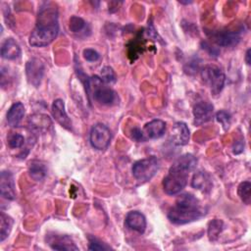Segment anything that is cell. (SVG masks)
I'll return each mask as SVG.
<instances>
[{
    "label": "cell",
    "instance_id": "6da1fadb",
    "mask_svg": "<svg viewBox=\"0 0 251 251\" xmlns=\"http://www.w3.org/2000/svg\"><path fill=\"white\" fill-rule=\"evenodd\" d=\"M58 31V10L54 4L45 3L38 12L36 26L29 36V44L35 47L46 46L56 38Z\"/></svg>",
    "mask_w": 251,
    "mask_h": 251
},
{
    "label": "cell",
    "instance_id": "7a4b0ae2",
    "mask_svg": "<svg viewBox=\"0 0 251 251\" xmlns=\"http://www.w3.org/2000/svg\"><path fill=\"white\" fill-rule=\"evenodd\" d=\"M197 164L196 158L191 154L178 157L170 168L168 175L164 177L163 187L167 194L176 195L187 184L189 173Z\"/></svg>",
    "mask_w": 251,
    "mask_h": 251
},
{
    "label": "cell",
    "instance_id": "3957f363",
    "mask_svg": "<svg viewBox=\"0 0 251 251\" xmlns=\"http://www.w3.org/2000/svg\"><path fill=\"white\" fill-rule=\"evenodd\" d=\"M205 211L199 200L192 194L184 193L177 197L175 205L169 210L168 218L176 225L191 223L203 217Z\"/></svg>",
    "mask_w": 251,
    "mask_h": 251
},
{
    "label": "cell",
    "instance_id": "277c9868",
    "mask_svg": "<svg viewBox=\"0 0 251 251\" xmlns=\"http://www.w3.org/2000/svg\"><path fill=\"white\" fill-rule=\"evenodd\" d=\"M85 89L87 94L92 96L93 100L102 105H111L116 99V92L105 85V82L97 75L86 78Z\"/></svg>",
    "mask_w": 251,
    "mask_h": 251
},
{
    "label": "cell",
    "instance_id": "5b68a950",
    "mask_svg": "<svg viewBox=\"0 0 251 251\" xmlns=\"http://www.w3.org/2000/svg\"><path fill=\"white\" fill-rule=\"evenodd\" d=\"M159 164V160L154 156L139 160L132 166V175L138 181H148L157 173Z\"/></svg>",
    "mask_w": 251,
    "mask_h": 251
},
{
    "label": "cell",
    "instance_id": "8992f818",
    "mask_svg": "<svg viewBox=\"0 0 251 251\" xmlns=\"http://www.w3.org/2000/svg\"><path fill=\"white\" fill-rule=\"evenodd\" d=\"M201 77L213 94H219L225 85V74L216 66H206L201 71Z\"/></svg>",
    "mask_w": 251,
    "mask_h": 251
},
{
    "label": "cell",
    "instance_id": "52a82bcc",
    "mask_svg": "<svg viewBox=\"0 0 251 251\" xmlns=\"http://www.w3.org/2000/svg\"><path fill=\"white\" fill-rule=\"evenodd\" d=\"M111 131L103 124L95 125L90 131L89 139L92 147L98 150H103L108 147L111 141Z\"/></svg>",
    "mask_w": 251,
    "mask_h": 251
},
{
    "label": "cell",
    "instance_id": "ba28073f",
    "mask_svg": "<svg viewBox=\"0 0 251 251\" xmlns=\"http://www.w3.org/2000/svg\"><path fill=\"white\" fill-rule=\"evenodd\" d=\"M25 74L27 81L31 85L37 87L40 84L44 74L43 63L36 58L29 60L25 66Z\"/></svg>",
    "mask_w": 251,
    "mask_h": 251
},
{
    "label": "cell",
    "instance_id": "9c48e42d",
    "mask_svg": "<svg viewBox=\"0 0 251 251\" xmlns=\"http://www.w3.org/2000/svg\"><path fill=\"white\" fill-rule=\"evenodd\" d=\"M214 113V106L206 101H201L197 103L193 108L194 122L196 125H202L209 122Z\"/></svg>",
    "mask_w": 251,
    "mask_h": 251
},
{
    "label": "cell",
    "instance_id": "30bf717a",
    "mask_svg": "<svg viewBox=\"0 0 251 251\" xmlns=\"http://www.w3.org/2000/svg\"><path fill=\"white\" fill-rule=\"evenodd\" d=\"M1 196L8 200H14L16 197L15 182L13 175L10 172L3 171L0 176Z\"/></svg>",
    "mask_w": 251,
    "mask_h": 251
},
{
    "label": "cell",
    "instance_id": "8fae6325",
    "mask_svg": "<svg viewBox=\"0 0 251 251\" xmlns=\"http://www.w3.org/2000/svg\"><path fill=\"white\" fill-rule=\"evenodd\" d=\"M171 138L176 145H186L190 138V133L187 126L181 122L176 123L171 130Z\"/></svg>",
    "mask_w": 251,
    "mask_h": 251
},
{
    "label": "cell",
    "instance_id": "7c38bea8",
    "mask_svg": "<svg viewBox=\"0 0 251 251\" xmlns=\"http://www.w3.org/2000/svg\"><path fill=\"white\" fill-rule=\"evenodd\" d=\"M52 115L54 119L62 126L67 129H72V122L69 119L67 112L65 110V103L62 99H56L52 104Z\"/></svg>",
    "mask_w": 251,
    "mask_h": 251
},
{
    "label": "cell",
    "instance_id": "4fadbf2b",
    "mask_svg": "<svg viewBox=\"0 0 251 251\" xmlns=\"http://www.w3.org/2000/svg\"><path fill=\"white\" fill-rule=\"evenodd\" d=\"M166 130V124L162 120H153L149 123H147L143 129L142 132L144 136L149 139H157L163 136Z\"/></svg>",
    "mask_w": 251,
    "mask_h": 251
},
{
    "label": "cell",
    "instance_id": "5bb4252c",
    "mask_svg": "<svg viewBox=\"0 0 251 251\" xmlns=\"http://www.w3.org/2000/svg\"><path fill=\"white\" fill-rule=\"evenodd\" d=\"M28 125L33 132H44L52 126L51 120L47 115L34 114L28 118Z\"/></svg>",
    "mask_w": 251,
    "mask_h": 251
},
{
    "label": "cell",
    "instance_id": "9a60e30c",
    "mask_svg": "<svg viewBox=\"0 0 251 251\" xmlns=\"http://www.w3.org/2000/svg\"><path fill=\"white\" fill-rule=\"evenodd\" d=\"M126 223L127 226L138 233H143L146 227L145 217L137 211H131L126 215Z\"/></svg>",
    "mask_w": 251,
    "mask_h": 251
},
{
    "label": "cell",
    "instance_id": "2e32d148",
    "mask_svg": "<svg viewBox=\"0 0 251 251\" xmlns=\"http://www.w3.org/2000/svg\"><path fill=\"white\" fill-rule=\"evenodd\" d=\"M49 245L54 250H77L73 240L67 235H55L48 239Z\"/></svg>",
    "mask_w": 251,
    "mask_h": 251
},
{
    "label": "cell",
    "instance_id": "e0dca14e",
    "mask_svg": "<svg viewBox=\"0 0 251 251\" xmlns=\"http://www.w3.org/2000/svg\"><path fill=\"white\" fill-rule=\"evenodd\" d=\"M24 115H25L24 104H22L21 102L14 103L10 107V109L7 113V122L9 124V126H11L13 127L18 126L20 125V123L22 122Z\"/></svg>",
    "mask_w": 251,
    "mask_h": 251
},
{
    "label": "cell",
    "instance_id": "ac0fdd59",
    "mask_svg": "<svg viewBox=\"0 0 251 251\" xmlns=\"http://www.w3.org/2000/svg\"><path fill=\"white\" fill-rule=\"evenodd\" d=\"M1 55L4 59L14 60L21 55V48L13 38H7L2 44Z\"/></svg>",
    "mask_w": 251,
    "mask_h": 251
},
{
    "label": "cell",
    "instance_id": "d6986e66",
    "mask_svg": "<svg viewBox=\"0 0 251 251\" xmlns=\"http://www.w3.org/2000/svg\"><path fill=\"white\" fill-rule=\"evenodd\" d=\"M240 40V35L233 31H225L216 34L215 41L218 45L223 47H231L236 45Z\"/></svg>",
    "mask_w": 251,
    "mask_h": 251
},
{
    "label": "cell",
    "instance_id": "ffe728a7",
    "mask_svg": "<svg viewBox=\"0 0 251 251\" xmlns=\"http://www.w3.org/2000/svg\"><path fill=\"white\" fill-rule=\"evenodd\" d=\"M191 185L198 190L208 191L211 189L212 179L207 173L198 172L193 176V178L191 180Z\"/></svg>",
    "mask_w": 251,
    "mask_h": 251
},
{
    "label": "cell",
    "instance_id": "44dd1931",
    "mask_svg": "<svg viewBox=\"0 0 251 251\" xmlns=\"http://www.w3.org/2000/svg\"><path fill=\"white\" fill-rule=\"evenodd\" d=\"M14 221L4 212L0 214V241H4L10 234Z\"/></svg>",
    "mask_w": 251,
    "mask_h": 251
},
{
    "label": "cell",
    "instance_id": "7402d4cb",
    "mask_svg": "<svg viewBox=\"0 0 251 251\" xmlns=\"http://www.w3.org/2000/svg\"><path fill=\"white\" fill-rule=\"evenodd\" d=\"M28 174L32 179H34L35 181H40L45 177V167L39 162H31L28 167Z\"/></svg>",
    "mask_w": 251,
    "mask_h": 251
},
{
    "label": "cell",
    "instance_id": "603a6c76",
    "mask_svg": "<svg viewBox=\"0 0 251 251\" xmlns=\"http://www.w3.org/2000/svg\"><path fill=\"white\" fill-rule=\"evenodd\" d=\"M223 221L215 219L209 223L208 226V236L211 241H216L223 230Z\"/></svg>",
    "mask_w": 251,
    "mask_h": 251
},
{
    "label": "cell",
    "instance_id": "cb8c5ba5",
    "mask_svg": "<svg viewBox=\"0 0 251 251\" xmlns=\"http://www.w3.org/2000/svg\"><path fill=\"white\" fill-rule=\"evenodd\" d=\"M250 188H251V183L250 181L246 180L241 182L237 189L239 197L246 205L250 204Z\"/></svg>",
    "mask_w": 251,
    "mask_h": 251
},
{
    "label": "cell",
    "instance_id": "d4e9b609",
    "mask_svg": "<svg viewBox=\"0 0 251 251\" xmlns=\"http://www.w3.org/2000/svg\"><path fill=\"white\" fill-rule=\"evenodd\" d=\"M85 25H86V23L80 17H77V16L71 17L69 27H70V30L72 32L78 33V32H80L81 30L84 29Z\"/></svg>",
    "mask_w": 251,
    "mask_h": 251
},
{
    "label": "cell",
    "instance_id": "484cf974",
    "mask_svg": "<svg viewBox=\"0 0 251 251\" xmlns=\"http://www.w3.org/2000/svg\"><path fill=\"white\" fill-rule=\"evenodd\" d=\"M100 78L105 82V83H112V82H115L116 81V75H115V72L113 71V69L111 67H104L102 70H101V73H100Z\"/></svg>",
    "mask_w": 251,
    "mask_h": 251
},
{
    "label": "cell",
    "instance_id": "4316f807",
    "mask_svg": "<svg viewBox=\"0 0 251 251\" xmlns=\"http://www.w3.org/2000/svg\"><path fill=\"white\" fill-rule=\"evenodd\" d=\"M24 143H25V137L22 134H19V133L12 134L8 139L9 147L12 148V149L21 148L24 145Z\"/></svg>",
    "mask_w": 251,
    "mask_h": 251
},
{
    "label": "cell",
    "instance_id": "83f0119b",
    "mask_svg": "<svg viewBox=\"0 0 251 251\" xmlns=\"http://www.w3.org/2000/svg\"><path fill=\"white\" fill-rule=\"evenodd\" d=\"M217 121L224 126L225 129H227L230 125V115L226 111H220L216 115Z\"/></svg>",
    "mask_w": 251,
    "mask_h": 251
},
{
    "label": "cell",
    "instance_id": "f1b7e54d",
    "mask_svg": "<svg viewBox=\"0 0 251 251\" xmlns=\"http://www.w3.org/2000/svg\"><path fill=\"white\" fill-rule=\"evenodd\" d=\"M88 249L89 250H106V249H110V247L105 245L104 243H102L97 238L89 236V246H88Z\"/></svg>",
    "mask_w": 251,
    "mask_h": 251
},
{
    "label": "cell",
    "instance_id": "f546056e",
    "mask_svg": "<svg viewBox=\"0 0 251 251\" xmlns=\"http://www.w3.org/2000/svg\"><path fill=\"white\" fill-rule=\"evenodd\" d=\"M82 55H83V58L88 62H95L100 58L99 53L91 48L84 49L82 52Z\"/></svg>",
    "mask_w": 251,
    "mask_h": 251
},
{
    "label": "cell",
    "instance_id": "4dcf8cb0",
    "mask_svg": "<svg viewBox=\"0 0 251 251\" xmlns=\"http://www.w3.org/2000/svg\"><path fill=\"white\" fill-rule=\"evenodd\" d=\"M131 138L140 142V141H145L146 140V137L144 136L142 130H140L139 128L137 127H134L131 129Z\"/></svg>",
    "mask_w": 251,
    "mask_h": 251
},
{
    "label": "cell",
    "instance_id": "1f68e13d",
    "mask_svg": "<svg viewBox=\"0 0 251 251\" xmlns=\"http://www.w3.org/2000/svg\"><path fill=\"white\" fill-rule=\"evenodd\" d=\"M244 148V142L242 140H237L234 142L233 146H232V150L234 154H239L243 151Z\"/></svg>",
    "mask_w": 251,
    "mask_h": 251
},
{
    "label": "cell",
    "instance_id": "d6a6232c",
    "mask_svg": "<svg viewBox=\"0 0 251 251\" xmlns=\"http://www.w3.org/2000/svg\"><path fill=\"white\" fill-rule=\"evenodd\" d=\"M245 61L247 65H250V49L246 51V56H245Z\"/></svg>",
    "mask_w": 251,
    "mask_h": 251
}]
</instances>
